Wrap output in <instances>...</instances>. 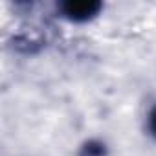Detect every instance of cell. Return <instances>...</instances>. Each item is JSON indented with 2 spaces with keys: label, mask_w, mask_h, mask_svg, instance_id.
<instances>
[{
  "label": "cell",
  "mask_w": 156,
  "mask_h": 156,
  "mask_svg": "<svg viewBox=\"0 0 156 156\" xmlns=\"http://www.w3.org/2000/svg\"><path fill=\"white\" fill-rule=\"evenodd\" d=\"M107 145L99 140H88L79 149V156H107Z\"/></svg>",
  "instance_id": "obj_2"
},
{
  "label": "cell",
  "mask_w": 156,
  "mask_h": 156,
  "mask_svg": "<svg viewBox=\"0 0 156 156\" xmlns=\"http://www.w3.org/2000/svg\"><path fill=\"white\" fill-rule=\"evenodd\" d=\"M101 2L98 0H68L61 4V11L68 20L87 22L101 11Z\"/></svg>",
  "instance_id": "obj_1"
},
{
  "label": "cell",
  "mask_w": 156,
  "mask_h": 156,
  "mask_svg": "<svg viewBox=\"0 0 156 156\" xmlns=\"http://www.w3.org/2000/svg\"><path fill=\"white\" fill-rule=\"evenodd\" d=\"M149 130H151V134L156 138V107L151 110V114H149Z\"/></svg>",
  "instance_id": "obj_3"
}]
</instances>
